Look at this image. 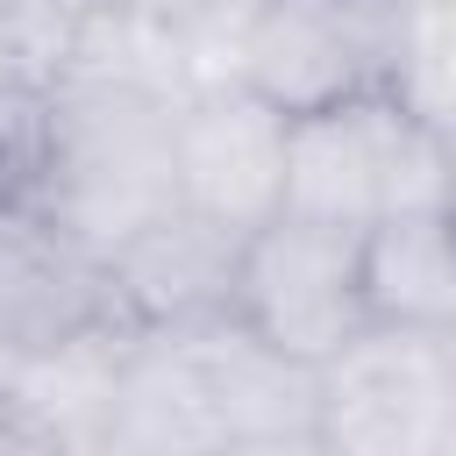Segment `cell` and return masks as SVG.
Wrapping results in <instances>:
<instances>
[{
	"mask_svg": "<svg viewBox=\"0 0 456 456\" xmlns=\"http://www.w3.org/2000/svg\"><path fill=\"white\" fill-rule=\"evenodd\" d=\"M178 93L135 78H64L36 100L21 135V192L50 207L93 249H121L135 228L178 207Z\"/></svg>",
	"mask_w": 456,
	"mask_h": 456,
	"instance_id": "1",
	"label": "cell"
},
{
	"mask_svg": "<svg viewBox=\"0 0 456 456\" xmlns=\"http://www.w3.org/2000/svg\"><path fill=\"white\" fill-rule=\"evenodd\" d=\"M442 207V135L392 93H356L285 128V214L370 235L399 214Z\"/></svg>",
	"mask_w": 456,
	"mask_h": 456,
	"instance_id": "2",
	"label": "cell"
},
{
	"mask_svg": "<svg viewBox=\"0 0 456 456\" xmlns=\"http://www.w3.org/2000/svg\"><path fill=\"white\" fill-rule=\"evenodd\" d=\"M235 321L299 363H328L342 342L370 328L363 314V235L278 214L242 235L235 264Z\"/></svg>",
	"mask_w": 456,
	"mask_h": 456,
	"instance_id": "3",
	"label": "cell"
},
{
	"mask_svg": "<svg viewBox=\"0 0 456 456\" xmlns=\"http://www.w3.org/2000/svg\"><path fill=\"white\" fill-rule=\"evenodd\" d=\"M314 435L328 456H442L449 449V370L442 335L363 328L314 370Z\"/></svg>",
	"mask_w": 456,
	"mask_h": 456,
	"instance_id": "4",
	"label": "cell"
},
{
	"mask_svg": "<svg viewBox=\"0 0 456 456\" xmlns=\"http://www.w3.org/2000/svg\"><path fill=\"white\" fill-rule=\"evenodd\" d=\"M392 36H399V0H264L228 78H242L256 100H271L292 121L356 93H385Z\"/></svg>",
	"mask_w": 456,
	"mask_h": 456,
	"instance_id": "5",
	"label": "cell"
},
{
	"mask_svg": "<svg viewBox=\"0 0 456 456\" xmlns=\"http://www.w3.org/2000/svg\"><path fill=\"white\" fill-rule=\"evenodd\" d=\"M100 328H128L107 249L36 207L14 171V192L0 200V342L14 356H43Z\"/></svg>",
	"mask_w": 456,
	"mask_h": 456,
	"instance_id": "6",
	"label": "cell"
},
{
	"mask_svg": "<svg viewBox=\"0 0 456 456\" xmlns=\"http://www.w3.org/2000/svg\"><path fill=\"white\" fill-rule=\"evenodd\" d=\"M285 114L242 78H207L178 100V207L256 235L285 214Z\"/></svg>",
	"mask_w": 456,
	"mask_h": 456,
	"instance_id": "7",
	"label": "cell"
},
{
	"mask_svg": "<svg viewBox=\"0 0 456 456\" xmlns=\"http://www.w3.org/2000/svg\"><path fill=\"white\" fill-rule=\"evenodd\" d=\"M107 264H114V292H121L128 328L178 335V328H200L214 314H235L242 235L192 214V207H171L150 228H135Z\"/></svg>",
	"mask_w": 456,
	"mask_h": 456,
	"instance_id": "8",
	"label": "cell"
},
{
	"mask_svg": "<svg viewBox=\"0 0 456 456\" xmlns=\"http://www.w3.org/2000/svg\"><path fill=\"white\" fill-rule=\"evenodd\" d=\"M228 428L178 335H128L100 456H221Z\"/></svg>",
	"mask_w": 456,
	"mask_h": 456,
	"instance_id": "9",
	"label": "cell"
},
{
	"mask_svg": "<svg viewBox=\"0 0 456 456\" xmlns=\"http://www.w3.org/2000/svg\"><path fill=\"white\" fill-rule=\"evenodd\" d=\"M228 442L242 435H314V363L271 349L235 314H214L200 328H178Z\"/></svg>",
	"mask_w": 456,
	"mask_h": 456,
	"instance_id": "10",
	"label": "cell"
},
{
	"mask_svg": "<svg viewBox=\"0 0 456 456\" xmlns=\"http://www.w3.org/2000/svg\"><path fill=\"white\" fill-rule=\"evenodd\" d=\"M363 314L378 328H456V214H399L363 235Z\"/></svg>",
	"mask_w": 456,
	"mask_h": 456,
	"instance_id": "11",
	"label": "cell"
},
{
	"mask_svg": "<svg viewBox=\"0 0 456 456\" xmlns=\"http://www.w3.org/2000/svg\"><path fill=\"white\" fill-rule=\"evenodd\" d=\"M385 93L435 135L456 128V0H399Z\"/></svg>",
	"mask_w": 456,
	"mask_h": 456,
	"instance_id": "12",
	"label": "cell"
},
{
	"mask_svg": "<svg viewBox=\"0 0 456 456\" xmlns=\"http://www.w3.org/2000/svg\"><path fill=\"white\" fill-rule=\"evenodd\" d=\"M0 456H71V442H64L14 385H0Z\"/></svg>",
	"mask_w": 456,
	"mask_h": 456,
	"instance_id": "13",
	"label": "cell"
},
{
	"mask_svg": "<svg viewBox=\"0 0 456 456\" xmlns=\"http://www.w3.org/2000/svg\"><path fill=\"white\" fill-rule=\"evenodd\" d=\"M28 114H36V93L7 50V28H0V157H21V135H28Z\"/></svg>",
	"mask_w": 456,
	"mask_h": 456,
	"instance_id": "14",
	"label": "cell"
},
{
	"mask_svg": "<svg viewBox=\"0 0 456 456\" xmlns=\"http://www.w3.org/2000/svg\"><path fill=\"white\" fill-rule=\"evenodd\" d=\"M442 370H449V449L442 456H456V328H442Z\"/></svg>",
	"mask_w": 456,
	"mask_h": 456,
	"instance_id": "15",
	"label": "cell"
},
{
	"mask_svg": "<svg viewBox=\"0 0 456 456\" xmlns=\"http://www.w3.org/2000/svg\"><path fill=\"white\" fill-rule=\"evenodd\" d=\"M442 207L456 214V128L442 135Z\"/></svg>",
	"mask_w": 456,
	"mask_h": 456,
	"instance_id": "16",
	"label": "cell"
},
{
	"mask_svg": "<svg viewBox=\"0 0 456 456\" xmlns=\"http://www.w3.org/2000/svg\"><path fill=\"white\" fill-rule=\"evenodd\" d=\"M14 370H21V356H14L7 342H0V385H14Z\"/></svg>",
	"mask_w": 456,
	"mask_h": 456,
	"instance_id": "17",
	"label": "cell"
},
{
	"mask_svg": "<svg viewBox=\"0 0 456 456\" xmlns=\"http://www.w3.org/2000/svg\"><path fill=\"white\" fill-rule=\"evenodd\" d=\"M14 192V157H0V200Z\"/></svg>",
	"mask_w": 456,
	"mask_h": 456,
	"instance_id": "18",
	"label": "cell"
}]
</instances>
